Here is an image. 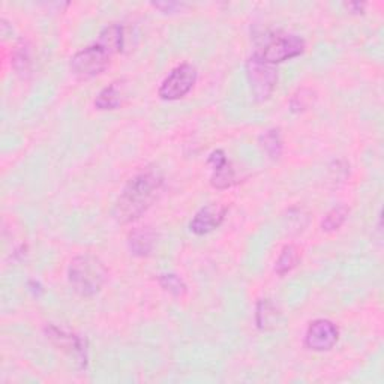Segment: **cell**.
I'll list each match as a JSON object with an SVG mask.
<instances>
[{
  "label": "cell",
  "mask_w": 384,
  "mask_h": 384,
  "mask_svg": "<svg viewBox=\"0 0 384 384\" xmlns=\"http://www.w3.org/2000/svg\"><path fill=\"white\" fill-rule=\"evenodd\" d=\"M305 51V42L302 38L296 35H275L271 36L264 42L262 48H258V51L254 54L258 59H262L266 63H281L293 57L301 56Z\"/></svg>",
  "instance_id": "obj_3"
},
{
  "label": "cell",
  "mask_w": 384,
  "mask_h": 384,
  "mask_svg": "<svg viewBox=\"0 0 384 384\" xmlns=\"http://www.w3.org/2000/svg\"><path fill=\"white\" fill-rule=\"evenodd\" d=\"M363 3L360 5V3H349V8H353V9H356V11H354V13H362V9H363Z\"/></svg>",
  "instance_id": "obj_22"
},
{
  "label": "cell",
  "mask_w": 384,
  "mask_h": 384,
  "mask_svg": "<svg viewBox=\"0 0 384 384\" xmlns=\"http://www.w3.org/2000/svg\"><path fill=\"white\" fill-rule=\"evenodd\" d=\"M129 249L134 255L144 257L149 255L153 249V243H155V233L150 228H137L129 233L128 237Z\"/></svg>",
  "instance_id": "obj_11"
},
{
  "label": "cell",
  "mask_w": 384,
  "mask_h": 384,
  "mask_svg": "<svg viewBox=\"0 0 384 384\" xmlns=\"http://www.w3.org/2000/svg\"><path fill=\"white\" fill-rule=\"evenodd\" d=\"M153 6L161 9L162 13H176L177 9H182L185 5L184 3H176V2H162V3H153Z\"/></svg>",
  "instance_id": "obj_21"
},
{
  "label": "cell",
  "mask_w": 384,
  "mask_h": 384,
  "mask_svg": "<svg viewBox=\"0 0 384 384\" xmlns=\"http://www.w3.org/2000/svg\"><path fill=\"white\" fill-rule=\"evenodd\" d=\"M338 328L329 320H315L305 335V345L312 351H328L338 342Z\"/></svg>",
  "instance_id": "obj_7"
},
{
  "label": "cell",
  "mask_w": 384,
  "mask_h": 384,
  "mask_svg": "<svg viewBox=\"0 0 384 384\" xmlns=\"http://www.w3.org/2000/svg\"><path fill=\"white\" fill-rule=\"evenodd\" d=\"M246 77L248 83L251 86L254 98L257 101H266L272 95L278 75L273 65L266 63L257 56H253L246 63Z\"/></svg>",
  "instance_id": "obj_5"
},
{
  "label": "cell",
  "mask_w": 384,
  "mask_h": 384,
  "mask_svg": "<svg viewBox=\"0 0 384 384\" xmlns=\"http://www.w3.org/2000/svg\"><path fill=\"white\" fill-rule=\"evenodd\" d=\"M225 214H227V209L223 205H218V203L203 207L201 210H198L194 219L191 221L189 224L191 232L198 236L214 232V230H216L221 224H223Z\"/></svg>",
  "instance_id": "obj_8"
},
{
  "label": "cell",
  "mask_w": 384,
  "mask_h": 384,
  "mask_svg": "<svg viewBox=\"0 0 384 384\" xmlns=\"http://www.w3.org/2000/svg\"><path fill=\"white\" fill-rule=\"evenodd\" d=\"M70 284L75 293L90 297L101 291L107 280V269L104 263L90 254L75 257L68 269Z\"/></svg>",
  "instance_id": "obj_2"
},
{
  "label": "cell",
  "mask_w": 384,
  "mask_h": 384,
  "mask_svg": "<svg viewBox=\"0 0 384 384\" xmlns=\"http://www.w3.org/2000/svg\"><path fill=\"white\" fill-rule=\"evenodd\" d=\"M159 284H161L162 288H164L166 291H168L170 294L176 296V297H182V296L186 294V285L177 275H173V273L161 275L159 276Z\"/></svg>",
  "instance_id": "obj_17"
},
{
  "label": "cell",
  "mask_w": 384,
  "mask_h": 384,
  "mask_svg": "<svg viewBox=\"0 0 384 384\" xmlns=\"http://www.w3.org/2000/svg\"><path fill=\"white\" fill-rule=\"evenodd\" d=\"M120 105V92L116 84H111L109 88L99 92L95 99V107L99 110H114Z\"/></svg>",
  "instance_id": "obj_13"
},
{
  "label": "cell",
  "mask_w": 384,
  "mask_h": 384,
  "mask_svg": "<svg viewBox=\"0 0 384 384\" xmlns=\"http://www.w3.org/2000/svg\"><path fill=\"white\" fill-rule=\"evenodd\" d=\"M162 177L155 171H146L132 177L122 191L113 215L118 223L128 224L138 219L158 198Z\"/></svg>",
  "instance_id": "obj_1"
},
{
  "label": "cell",
  "mask_w": 384,
  "mask_h": 384,
  "mask_svg": "<svg viewBox=\"0 0 384 384\" xmlns=\"http://www.w3.org/2000/svg\"><path fill=\"white\" fill-rule=\"evenodd\" d=\"M99 47H102L105 51L110 56L122 50L123 47V29L119 24H111L105 27L101 32L98 41H96Z\"/></svg>",
  "instance_id": "obj_12"
},
{
  "label": "cell",
  "mask_w": 384,
  "mask_h": 384,
  "mask_svg": "<svg viewBox=\"0 0 384 384\" xmlns=\"http://www.w3.org/2000/svg\"><path fill=\"white\" fill-rule=\"evenodd\" d=\"M315 99V93L311 89H299L294 95L290 101V107L291 111L294 113H301L305 111L308 107H311L312 102Z\"/></svg>",
  "instance_id": "obj_19"
},
{
  "label": "cell",
  "mask_w": 384,
  "mask_h": 384,
  "mask_svg": "<svg viewBox=\"0 0 384 384\" xmlns=\"http://www.w3.org/2000/svg\"><path fill=\"white\" fill-rule=\"evenodd\" d=\"M260 144L263 150L267 153L272 159H278L281 157L282 152V140H281V134L278 129H271L266 134H263L260 138Z\"/></svg>",
  "instance_id": "obj_15"
},
{
  "label": "cell",
  "mask_w": 384,
  "mask_h": 384,
  "mask_svg": "<svg viewBox=\"0 0 384 384\" xmlns=\"http://www.w3.org/2000/svg\"><path fill=\"white\" fill-rule=\"evenodd\" d=\"M276 319V310L269 301H262L257 306V324L260 329H267Z\"/></svg>",
  "instance_id": "obj_20"
},
{
  "label": "cell",
  "mask_w": 384,
  "mask_h": 384,
  "mask_svg": "<svg viewBox=\"0 0 384 384\" xmlns=\"http://www.w3.org/2000/svg\"><path fill=\"white\" fill-rule=\"evenodd\" d=\"M13 65H14V70L18 74H24L31 70V54H29V48L24 42H20L15 47V51L13 56Z\"/></svg>",
  "instance_id": "obj_18"
},
{
  "label": "cell",
  "mask_w": 384,
  "mask_h": 384,
  "mask_svg": "<svg viewBox=\"0 0 384 384\" xmlns=\"http://www.w3.org/2000/svg\"><path fill=\"white\" fill-rule=\"evenodd\" d=\"M197 81V70L192 65L184 63L173 70L167 79L162 81L158 95L164 101H176L194 88Z\"/></svg>",
  "instance_id": "obj_6"
},
{
  "label": "cell",
  "mask_w": 384,
  "mask_h": 384,
  "mask_svg": "<svg viewBox=\"0 0 384 384\" xmlns=\"http://www.w3.org/2000/svg\"><path fill=\"white\" fill-rule=\"evenodd\" d=\"M110 54L98 44H93L77 53L71 61V71L80 80H89L105 71L110 63Z\"/></svg>",
  "instance_id": "obj_4"
},
{
  "label": "cell",
  "mask_w": 384,
  "mask_h": 384,
  "mask_svg": "<svg viewBox=\"0 0 384 384\" xmlns=\"http://www.w3.org/2000/svg\"><path fill=\"white\" fill-rule=\"evenodd\" d=\"M45 333L57 347L62 349L63 351H68L74 359H77V362H80V367H86L88 354H86V344L81 338L72 333H66L65 330L54 328V326L45 328Z\"/></svg>",
  "instance_id": "obj_9"
},
{
  "label": "cell",
  "mask_w": 384,
  "mask_h": 384,
  "mask_svg": "<svg viewBox=\"0 0 384 384\" xmlns=\"http://www.w3.org/2000/svg\"><path fill=\"white\" fill-rule=\"evenodd\" d=\"M209 164L214 167L212 185L218 189H225L236 184V173L232 164L227 161L223 150H216L209 158Z\"/></svg>",
  "instance_id": "obj_10"
},
{
  "label": "cell",
  "mask_w": 384,
  "mask_h": 384,
  "mask_svg": "<svg viewBox=\"0 0 384 384\" xmlns=\"http://www.w3.org/2000/svg\"><path fill=\"white\" fill-rule=\"evenodd\" d=\"M297 262H299V251H297V248L293 245H288L282 249V253L278 258L275 271L278 275H285L296 267Z\"/></svg>",
  "instance_id": "obj_14"
},
{
  "label": "cell",
  "mask_w": 384,
  "mask_h": 384,
  "mask_svg": "<svg viewBox=\"0 0 384 384\" xmlns=\"http://www.w3.org/2000/svg\"><path fill=\"white\" fill-rule=\"evenodd\" d=\"M349 212H350L349 207L344 205L333 207L330 212L324 216L321 228L324 232H335V230H338L345 223V219L349 216Z\"/></svg>",
  "instance_id": "obj_16"
}]
</instances>
